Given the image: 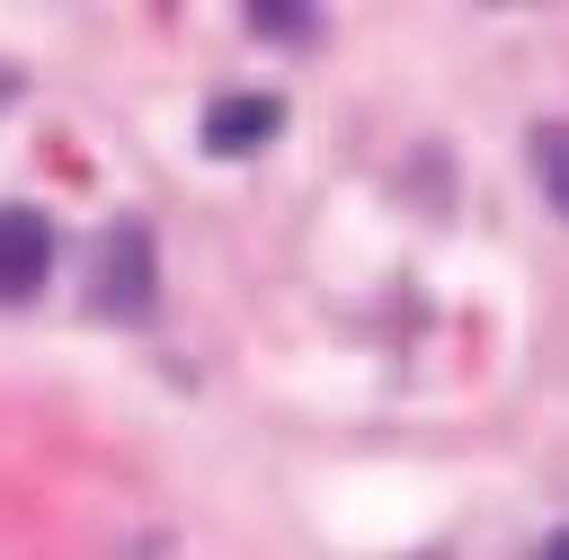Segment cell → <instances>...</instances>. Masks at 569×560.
<instances>
[{
	"mask_svg": "<svg viewBox=\"0 0 569 560\" xmlns=\"http://www.w3.org/2000/svg\"><path fill=\"white\" fill-rule=\"evenodd\" d=\"M44 276V222L36 213H9L0 222V293H27Z\"/></svg>",
	"mask_w": 569,
	"mask_h": 560,
	"instance_id": "6da1fadb",
	"label": "cell"
}]
</instances>
